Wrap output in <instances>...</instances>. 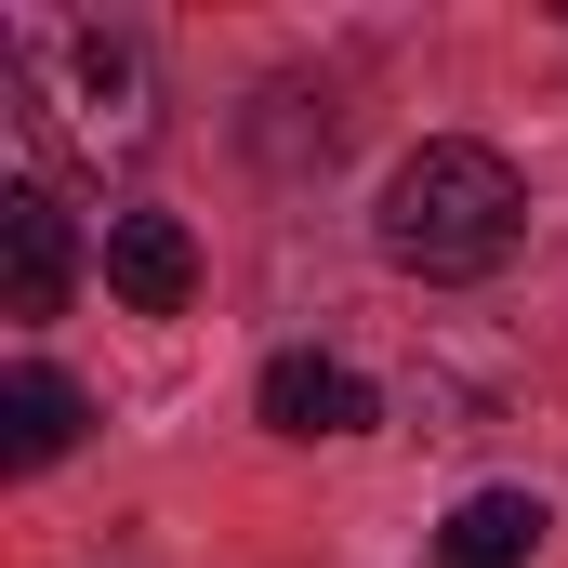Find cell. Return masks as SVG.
<instances>
[{"label":"cell","mask_w":568,"mask_h":568,"mask_svg":"<svg viewBox=\"0 0 568 568\" xmlns=\"http://www.w3.org/2000/svg\"><path fill=\"white\" fill-rule=\"evenodd\" d=\"M67 449H80V384L27 357V371L0 384V463H13V476H40V463H67Z\"/></svg>","instance_id":"7"},{"label":"cell","mask_w":568,"mask_h":568,"mask_svg":"<svg viewBox=\"0 0 568 568\" xmlns=\"http://www.w3.org/2000/svg\"><path fill=\"white\" fill-rule=\"evenodd\" d=\"M516 239H529V185H516L503 145L436 133V145L397 159V185H384V265H410V278H489Z\"/></svg>","instance_id":"1"},{"label":"cell","mask_w":568,"mask_h":568,"mask_svg":"<svg viewBox=\"0 0 568 568\" xmlns=\"http://www.w3.org/2000/svg\"><path fill=\"white\" fill-rule=\"evenodd\" d=\"M542 542H556L542 489H476V503H449V529H436V568H529Z\"/></svg>","instance_id":"5"},{"label":"cell","mask_w":568,"mask_h":568,"mask_svg":"<svg viewBox=\"0 0 568 568\" xmlns=\"http://www.w3.org/2000/svg\"><path fill=\"white\" fill-rule=\"evenodd\" d=\"M106 291H120L133 317H185V291H199V239H185L172 212H106Z\"/></svg>","instance_id":"4"},{"label":"cell","mask_w":568,"mask_h":568,"mask_svg":"<svg viewBox=\"0 0 568 568\" xmlns=\"http://www.w3.org/2000/svg\"><path fill=\"white\" fill-rule=\"evenodd\" d=\"M0 67H13V106L67 159H145L159 145V93H145V53L106 27H67V13H13L0 27Z\"/></svg>","instance_id":"2"},{"label":"cell","mask_w":568,"mask_h":568,"mask_svg":"<svg viewBox=\"0 0 568 568\" xmlns=\"http://www.w3.org/2000/svg\"><path fill=\"white\" fill-rule=\"evenodd\" d=\"M67 278H80V225L53 185H13L0 199V304L13 317H67Z\"/></svg>","instance_id":"3"},{"label":"cell","mask_w":568,"mask_h":568,"mask_svg":"<svg viewBox=\"0 0 568 568\" xmlns=\"http://www.w3.org/2000/svg\"><path fill=\"white\" fill-rule=\"evenodd\" d=\"M265 424L278 436H371V384L344 357H265Z\"/></svg>","instance_id":"6"}]
</instances>
